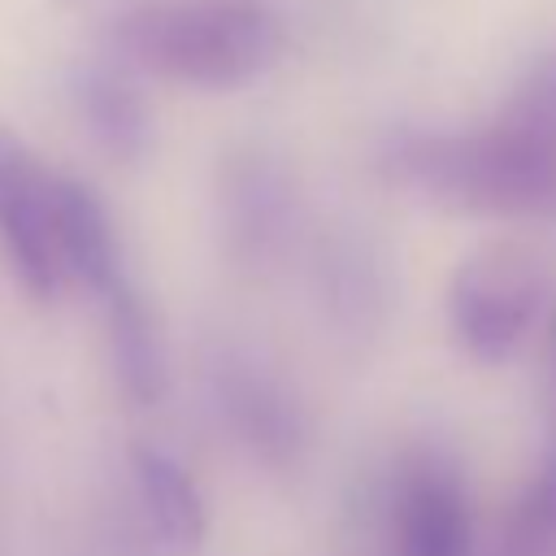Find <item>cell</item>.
<instances>
[{
    "mask_svg": "<svg viewBox=\"0 0 556 556\" xmlns=\"http://www.w3.org/2000/svg\"><path fill=\"white\" fill-rule=\"evenodd\" d=\"M226 222H230V239L239 248H265V239L282 226L287 213V191L282 178H274V169L256 156H239L226 169Z\"/></svg>",
    "mask_w": 556,
    "mask_h": 556,
    "instance_id": "cell-11",
    "label": "cell"
},
{
    "mask_svg": "<svg viewBox=\"0 0 556 556\" xmlns=\"http://www.w3.org/2000/svg\"><path fill=\"white\" fill-rule=\"evenodd\" d=\"M547 295L543 265L521 248L473 252L447 287V313L460 348L478 361H504L539 317Z\"/></svg>",
    "mask_w": 556,
    "mask_h": 556,
    "instance_id": "cell-3",
    "label": "cell"
},
{
    "mask_svg": "<svg viewBox=\"0 0 556 556\" xmlns=\"http://www.w3.org/2000/svg\"><path fill=\"white\" fill-rule=\"evenodd\" d=\"M78 113L91 130V139L113 161H139L152 143V117L143 109V96L113 70H83L74 83Z\"/></svg>",
    "mask_w": 556,
    "mask_h": 556,
    "instance_id": "cell-10",
    "label": "cell"
},
{
    "mask_svg": "<svg viewBox=\"0 0 556 556\" xmlns=\"http://www.w3.org/2000/svg\"><path fill=\"white\" fill-rule=\"evenodd\" d=\"M130 478H135V495H139L152 543L169 556H191L208 534V513L195 478L152 443L130 447Z\"/></svg>",
    "mask_w": 556,
    "mask_h": 556,
    "instance_id": "cell-6",
    "label": "cell"
},
{
    "mask_svg": "<svg viewBox=\"0 0 556 556\" xmlns=\"http://www.w3.org/2000/svg\"><path fill=\"white\" fill-rule=\"evenodd\" d=\"M391 165L417 191L469 213L556 208V52L534 61L500 117L465 135H408Z\"/></svg>",
    "mask_w": 556,
    "mask_h": 556,
    "instance_id": "cell-1",
    "label": "cell"
},
{
    "mask_svg": "<svg viewBox=\"0 0 556 556\" xmlns=\"http://www.w3.org/2000/svg\"><path fill=\"white\" fill-rule=\"evenodd\" d=\"M387 556H478L473 504L460 469L439 452H408L382 504Z\"/></svg>",
    "mask_w": 556,
    "mask_h": 556,
    "instance_id": "cell-4",
    "label": "cell"
},
{
    "mask_svg": "<svg viewBox=\"0 0 556 556\" xmlns=\"http://www.w3.org/2000/svg\"><path fill=\"white\" fill-rule=\"evenodd\" d=\"M52 235H56L61 265L74 278H83L96 295H109L117 282H126L113 217L87 182L52 174Z\"/></svg>",
    "mask_w": 556,
    "mask_h": 556,
    "instance_id": "cell-7",
    "label": "cell"
},
{
    "mask_svg": "<svg viewBox=\"0 0 556 556\" xmlns=\"http://www.w3.org/2000/svg\"><path fill=\"white\" fill-rule=\"evenodd\" d=\"M552 382H556V326H552Z\"/></svg>",
    "mask_w": 556,
    "mask_h": 556,
    "instance_id": "cell-13",
    "label": "cell"
},
{
    "mask_svg": "<svg viewBox=\"0 0 556 556\" xmlns=\"http://www.w3.org/2000/svg\"><path fill=\"white\" fill-rule=\"evenodd\" d=\"M282 30L256 4H135L117 17V48L174 83L230 91L278 56Z\"/></svg>",
    "mask_w": 556,
    "mask_h": 556,
    "instance_id": "cell-2",
    "label": "cell"
},
{
    "mask_svg": "<svg viewBox=\"0 0 556 556\" xmlns=\"http://www.w3.org/2000/svg\"><path fill=\"white\" fill-rule=\"evenodd\" d=\"M109 343H113V365L135 404H156L165 391V348L161 330L152 321V308L130 282H117L109 295Z\"/></svg>",
    "mask_w": 556,
    "mask_h": 556,
    "instance_id": "cell-9",
    "label": "cell"
},
{
    "mask_svg": "<svg viewBox=\"0 0 556 556\" xmlns=\"http://www.w3.org/2000/svg\"><path fill=\"white\" fill-rule=\"evenodd\" d=\"M552 547H556V447L543 456L521 500L513 504L500 534V556H547Z\"/></svg>",
    "mask_w": 556,
    "mask_h": 556,
    "instance_id": "cell-12",
    "label": "cell"
},
{
    "mask_svg": "<svg viewBox=\"0 0 556 556\" xmlns=\"http://www.w3.org/2000/svg\"><path fill=\"white\" fill-rule=\"evenodd\" d=\"M217 400L235 434L265 460H287L304 443V421L291 395L248 361H230L217 369Z\"/></svg>",
    "mask_w": 556,
    "mask_h": 556,
    "instance_id": "cell-8",
    "label": "cell"
},
{
    "mask_svg": "<svg viewBox=\"0 0 556 556\" xmlns=\"http://www.w3.org/2000/svg\"><path fill=\"white\" fill-rule=\"evenodd\" d=\"M0 243L30 300L61 291L65 265L52 235V174L9 130H0Z\"/></svg>",
    "mask_w": 556,
    "mask_h": 556,
    "instance_id": "cell-5",
    "label": "cell"
}]
</instances>
